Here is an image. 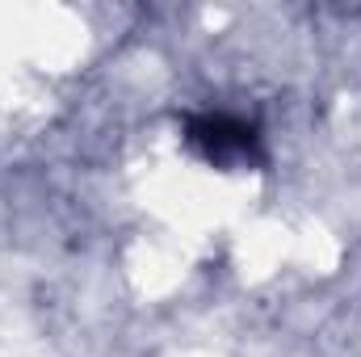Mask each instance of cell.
<instances>
[{"mask_svg":"<svg viewBox=\"0 0 361 357\" xmlns=\"http://www.w3.org/2000/svg\"><path fill=\"white\" fill-rule=\"evenodd\" d=\"M185 143L214 169H248L261 164V135L252 122L235 114H197L185 122Z\"/></svg>","mask_w":361,"mask_h":357,"instance_id":"cell-1","label":"cell"}]
</instances>
